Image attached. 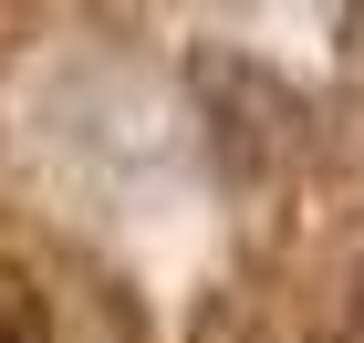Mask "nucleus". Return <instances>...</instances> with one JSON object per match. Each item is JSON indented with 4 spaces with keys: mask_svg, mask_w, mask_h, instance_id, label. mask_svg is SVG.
Returning a JSON list of instances; mask_svg holds the SVG:
<instances>
[{
    "mask_svg": "<svg viewBox=\"0 0 364 343\" xmlns=\"http://www.w3.org/2000/svg\"><path fill=\"white\" fill-rule=\"evenodd\" d=\"M0 343H53V302H42V281L11 271V260H0Z\"/></svg>",
    "mask_w": 364,
    "mask_h": 343,
    "instance_id": "f03ea898",
    "label": "nucleus"
},
{
    "mask_svg": "<svg viewBox=\"0 0 364 343\" xmlns=\"http://www.w3.org/2000/svg\"><path fill=\"white\" fill-rule=\"evenodd\" d=\"M198 114H208V156H219L229 187H271L291 156H302V94L281 84L271 62L229 53V42H198L188 53Z\"/></svg>",
    "mask_w": 364,
    "mask_h": 343,
    "instance_id": "f257e3e1",
    "label": "nucleus"
},
{
    "mask_svg": "<svg viewBox=\"0 0 364 343\" xmlns=\"http://www.w3.org/2000/svg\"><path fill=\"white\" fill-rule=\"evenodd\" d=\"M354 343H364V291H354Z\"/></svg>",
    "mask_w": 364,
    "mask_h": 343,
    "instance_id": "7ed1b4c3",
    "label": "nucleus"
}]
</instances>
